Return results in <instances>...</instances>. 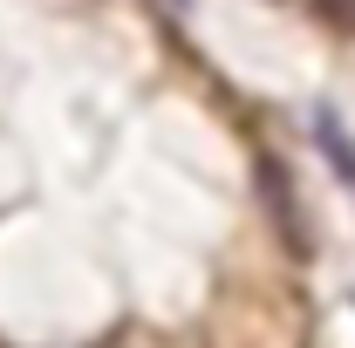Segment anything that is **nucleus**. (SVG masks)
I'll return each mask as SVG.
<instances>
[{"instance_id": "obj_4", "label": "nucleus", "mask_w": 355, "mask_h": 348, "mask_svg": "<svg viewBox=\"0 0 355 348\" xmlns=\"http://www.w3.org/2000/svg\"><path fill=\"white\" fill-rule=\"evenodd\" d=\"M171 7H184V0H171Z\"/></svg>"}, {"instance_id": "obj_3", "label": "nucleus", "mask_w": 355, "mask_h": 348, "mask_svg": "<svg viewBox=\"0 0 355 348\" xmlns=\"http://www.w3.org/2000/svg\"><path fill=\"white\" fill-rule=\"evenodd\" d=\"M314 7H321L335 28H355V0H314Z\"/></svg>"}, {"instance_id": "obj_1", "label": "nucleus", "mask_w": 355, "mask_h": 348, "mask_svg": "<svg viewBox=\"0 0 355 348\" xmlns=\"http://www.w3.org/2000/svg\"><path fill=\"white\" fill-rule=\"evenodd\" d=\"M260 184H266V205H273V225L294 239V253H308L314 239H308V218H301V198H294V177L266 157V164H260Z\"/></svg>"}, {"instance_id": "obj_2", "label": "nucleus", "mask_w": 355, "mask_h": 348, "mask_svg": "<svg viewBox=\"0 0 355 348\" xmlns=\"http://www.w3.org/2000/svg\"><path fill=\"white\" fill-rule=\"evenodd\" d=\"M314 137H321V157L355 184V137L342 130V116H335V110H321V116H314Z\"/></svg>"}]
</instances>
